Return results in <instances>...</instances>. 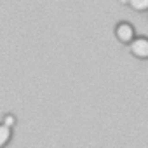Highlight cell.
Here are the masks:
<instances>
[{
  "instance_id": "cell-4",
  "label": "cell",
  "mask_w": 148,
  "mask_h": 148,
  "mask_svg": "<svg viewBox=\"0 0 148 148\" xmlns=\"http://www.w3.org/2000/svg\"><path fill=\"white\" fill-rule=\"evenodd\" d=\"M9 139H11V125L2 124V127H0V143L5 146L9 143Z\"/></svg>"
},
{
  "instance_id": "cell-1",
  "label": "cell",
  "mask_w": 148,
  "mask_h": 148,
  "mask_svg": "<svg viewBox=\"0 0 148 148\" xmlns=\"http://www.w3.org/2000/svg\"><path fill=\"white\" fill-rule=\"evenodd\" d=\"M115 37H117V40L120 42V44H125V45H129L132 40H134V26L131 25V23H127V21H120V23H117L115 25Z\"/></svg>"
},
{
  "instance_id": "cell-5",
  "label": "cell",
  "mask_w": 148,
  "mask_h": 148,
  "mask_svg": "<svg viewBox=\"0 0 148 148\" xmlns=\"http://www.w3.org/2000/svg\"><path fill=\"white\" fill-rule=\"evenodd\" d=\"M4 124H5V125H14V124H16V119H14L12 115H5Z\"/></svg>"
},
{
  "instance_id": "cell-6",
  "label": "cell",
  "mask_w": 148,
  "mask_h": 148,
  "mask_svg": "<svg viewBox=\"0 0 148 148\" xmlns=\"http://www.w3.org/2000/svg\"><path fill=\"white\" fill-rule=\"evenodd\" d=\"M120 4H129V0H119Z\"/></svg>"
},
{
  "instance_id": "cell-3",
  "label": "cell",
  "mask_w": 148,
  "mask_h": 148,
  "mask_svg": "<svg viewBox=\"0 0 148 148\" xmlns=\"http://www.w3.org/2000/svg\"><path fill=\"white\" fill-rule=\"evenodd\" d=\"M129 7L136 12H148V0H129Z\"/></svg>"
},
{
  "instance_id": "cell-2",
  "label": "cell",
  "mask_w": 148,
  "mask_h": 148,
  "mask_svg": "<svg viewBox=\"0 0 148 148\" xmlns=\"http://www.w3.org/2000/svg\"><path fill=\"white\" fill-rule=\"evenodd\" d=\"M131 54L138 59H148V37H134L129 44Z\"/></svg>"
}]
</instances>
